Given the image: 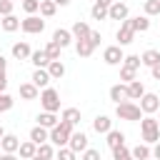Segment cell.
Masks as SVG:
<instances>
[{
	"mask_svg": "<svg viewBox=\"0 0 160 160\" xmlns=\"http://www.w3.org/2000/svg\"><path fill=\"white\" fill-rule=\"evenodd\" d=\"M12 105H15L12 95H8V92H0V112H8Z\"/></svg>",
	"mask_w": 160,
	"mask_h": 160,
	"instance_id": "obj_38",
	"label": "cell"
},
{
	"mask_svg": "<svg viewBox=\"0 0 160 160\" xmlns=\"http://www.w3.org/2000/svg\"><path fill=\"white\" fill-rule=\"evenodd\" d=\"M55 5H60V8H65V5H70V0H52Z\"/></svg>",
	"mask_w": 160,
	"mask_h": 160,
	"instance_id": "obj_51",
	"label": "cell"
},
{
	"mask_svg": "<svg viewBox=\"0 0 160 160\" xmlns=\"http://www.w3.org/2000/svg\"><path fill=\"white\" fill-rule=\"evenodd\" d=\"M128 22H130V28H132L135 32H148V30H150V20H148V15H135V18H128Z\"/></svg>",
	"mask_w": 160,
	"mask_h": 160,
	"instance_id": "obj_12",
	"label": "cell"
},
{
	"mask_svg": "<svg viewBox=\"0 0 160 160\" xmlns=\"http://www.w3.org/2000/svg\"><path fill=\"white\" fill-rule=\"evenodd\" d=\"M130 18V8L125 5V2H120V0H115L110 8H108V20H128Z\"/></svg>",
	"mask_w": 160,
	"mask_h": 160,
	"instance_id": "obj_5",
	"label": "cell"
},
{
	"mask_svg": "<svg viewBox=\"0 0 160 160\" xmlns=\"http://www.w3.org/2000/svg\"><path fill=\"white\" fill-rule=\"evenodd\" d=\"M70 132H72V125H68V122H58L55 128H50V135H48V140L55 145V148H62V145H68V140H70Z\"/></svg>",
	"mask_w": 160,
	"mask_h": 160,
	"instance_id": "obj_2",
	"label": "cell"
},
{
	"mask_svg": "<svg viewBox=\"0 0 160 160\" xmlns=\"http://www.w3.org/2000/svg\"><path fill=\"white\" fill-rule=\"evenodd\" d=\"M40 105H42V110H48V112H58V110H60V92H58L55 88H45V90L40 92Z\"/></svg>",
	"mask_w": 160,
	"mask_h": 160,
	"instance_id": "obj_3",
	"label": "cell"
},
{
	"mask_svg": "<svg viewBox=\"0 0 160 160\" xmlns=\"http://www.w3.org/2000/svg\"><path fill=\"white\" fill-rule=\"evenodd\" d=\"M0 28H2L5 32H15V30L20 28V20H18L15 15H5V18L0 20Z\"/></svg>",
	"mask_w": 160,
	"mask_h": 160,
	"instance_id": "obj_32",
	"label": "cell"
},
{
	"mask_svg": "<svg viewBox=\"0 0 160 160\" xmlns=\"http://www.w3.org/2000/svg\"><path fill=\"white\" fill-rule=\"evenodd\" d=\"M40 18H52L55 12H58V5L52 2V0H40Z\"/></svg>",
	"mask_w": 160,
	"mask_h": 160,
	"instance_id": "obj_31",
	"label": "cell"
},
{
	"mask_svg": "<svg viewBox=\"0 0 160 160\" xmlns=\"http://www.w3.org/2000/svg\"><path fill=\"white\" fill-rule=\"evenodd\" d=\"M88 40L92 42V48H98V45H100V40H102V35H100V32H92V30H90V35H88Z\"/></svg>",
	"mask_w": 160,
	"mask_h": 160,
	"instance_id": "obj_44",
	"label": "cell"
},
{
	"mask_svg": "<svg viewBox=\"0 0 160 160\" xmlns=\"http://www.w3.org/2000/svg\"><path fill=\"white\" fill-rule=\"evenodd\" d=\"M5 90H8V75L0 72V92H5Z\"/></svg>",
	"mask_w": 160,
	"mask_h": 160,
	"instance_id": "obj_45",
	"label": "cell"
},
{
	"mask_svg": "<svg viewBox=\"0 0 160 160\" xmlns=\"http://www.w3.org/2000/svg\"><path fill=\"white\" fill-rule=\"evenodd\" d=\"M0 20H2V18H0Z\"/></svg>",
	"mask_w": 160,
	"mask_h": 160,
	"instance_id": "obj_55",
	"label": "cell"
},
{
	"mask_svg": "<svg viewBox=\"0 0 160 160\" xmlns=\"http://www.w3.org/2000/svg\"><path fill=\"white\" fill-rule=\"evenodd\" d=\"M105 135H108V140H105V142H108V148H110V150H115V148L125 145V132H120V130H108Z\"/></svg>",
	"mask_w": 160,
	"mask_h": 160,
	"instance_id": "obj_16",
	"label": "cell"
},
{
	"mask_svg": "<svg viewBox=\"0 0 160 160\" xmlns=\"http://www.w3.org/2000/svg\"><path fill=\"white\" fill-rule=\"evenodd\" d=\"M158 108H160V98H158L155 92H145V95L140 98V110H142L145 115H152Z\"/></svg>",
	"mask_w": 160,
	"mask_h": 160,
	"instance_id": "obj_10",
	"label": "cell"
},
{
	"mask_svg": "<svg viewBox=\"0 0 160 160\" xmlns=\"http://www.w3.org/2000/svg\"><path fill=\"white\" fill-rule=\"evenodd\" d=\"M122 58H125V52H122L120 45H108V48L102 50V60H105L108 65H122Z\"/></svg>",
	"mask_w": 160,
	"mask_h": 160,
	"instance_id": "obj_6",
	"label": "cell"
},
{
	"mask_svg": "<svg viewBox=\"0 0 160 160\" xmlns=\"http://www.w3.org/2000/svg\"><path fill=\"white\" fill-rule=\"evenodd\" d=\"M115 38H118V45H120V48H122V45H130V42L135 40V30L130 28V22H128V20H122V22H120V28H118V35H115Z\"/></svg>",
	"mask_w": 160,
	"mask_h": 160,
	"instance_id": "obj_9",
	"label": "cell"
},
{
	"mask_svg": "<svg viewBox=\"0 0 160 160\" xmlns=\"http://www.w3.org/2000/svg\"><path fill=\"white\" fill-rule=\"evenodd\" d=\"M135 72H138V70H132V68H125V65H122V68H120V80H122V82H132V80H138V78H135Z\"/></svg>",
	"mask_w": 160,
	"mask_h": 160,
	"instance_id": "obj_40",
	"label": "cell"
},
{
	"mask_svg": "<svg viewBox=\"0 0 160 160\" xmlns=\"http://www.w3.org/2000/svg\"><path fill=\"white\" fill-rule=\"evenodd\" d=\"M48 72H50L52 80H60V78L65 75V65H62L60 60H50V62H48Z\"/></svg>",
	"mask_w": 160,
	"mask_h": 160,
	"instance_id": "obj_27",
	"label": "cell"
},
{
	"mask_svg": "<svg viewBox=\"0 0 160 160\" xmlns=\"http://www.w3.org/2000/svg\"><path fill=\"white\" fill-rule=\"evenodd\" d=\"M5 68H8V60H5V55H0V72H5Z\"/></svg>",
	"mask_w": 160,
	"mask_h": 160,
	"instance_id": "obj_49",
	"label": "cell"
},
{
	"mask_svg": "<svg viewBox=\"0 0 160 160\" xmlns=\"http://www.w3.org/2000/svg\"><path fill=\"white\" fill-rule=\"evenodd\" d=\"M112 160H132V155H130V150L125 145H120V148L112 150Z\"/></svg>",
	"mask_w": 160,
	"mask_h": 160,
	"instance_id": "obj_37",
	"label": "cell"
},
{
	"mask_svg": "<svg viewBox=\"0 0 160 160\" xmlns=\"http://www.w3.org/2000/svg\"><path fill=\"white\" fill-rule=\"evenodd\" d=\"M142 95H145V85H142L140 80L128 82V100H140Z\"/></svg>",
	"mask_w": 160,
	"mask_h": 160,
	"instance_id": "obj_19",
	"label": "cell"
},
{
	"mask_svg": "<svg viewBox=\"0 0 160 160\" xmlns=\"http://www.w3.org/2000/svg\"><path fill=\"white\" fill-rule=\"evenodd\" d=\"M30 62H32L35 68H48L50 58H48V52H45V50H35V52H30Z\"/></svg>",
	"mask_w": 160,
	"mask_h": 160,
	"instance_id": "obj_26",
	"label": "cell"
},
{
	"mask_svg": "<svg viewBox=\"0 0 160 160\" xmlns=\"http://www.w3.org/2000/svg\"><path fill=\"white\" fill-rule=\"evenodd\" d=\"M12 15V0H0V18Z\"/></svg>",
	"mask_w": 160,
	"mask_h": 160,
	"instance_id": "obj_42",
	"label": "cell"
},
{
	"mask_svg": "<svg viewBox=\"0 0 160 160\" xmlns=\"http://www.w3.org/2000/svg\"><path fill=\"white\" fill-rule=\"evenodd\" d=\"M2 135H5V130H2V125H0V138H2Z\"/></svg>",
	"mask_w": 160,
	"mask_h": 160,
	"instance_id": "obj_52",
	"label": "cell"
},
{
	"mask_svg": "<svg viewBox=\"0 0 160 160\" xmlns=\"http://www.w3.org/2000/svg\"><path fill=\"white\" fill-rule=\"evenodd\" d=\"M20 28H22V32H28V35H38V32L45 30V20L38 18V15H28L25 20H20Z\"/></svg>",
	"mask_w": 160,
	"mask_h": 160,
	"instance_id": "obj_4",
	"label": "cell"
},
{
	"mask_svg": "<svg viewBox=\"0 0 160 160\" xmlns=\"http://www.w3.org/2000/svg\"><path fill=\"white\" fill-rule=\"evenodd\" d=\"M122 65H125V68H132V70H138L142 62H140V55H125V58H122Z\"/></svg>",
	"mask_w": 160,
	"mask_h": 160,
	"instance_id": "obj_39",
	"label": "cell"
},
{
	"mask_svg": "<svg viewBox=\"0 0 160 160\" xmlns=\"http://www.w3.org/2000/svg\"><path fill=\"white\" fill-rule=\"evenodd\" d=\"M150 155H152V158H155V160H160V140H158V142H155V148H152V150H150Z\"/></svg>",
	"mask_w": 160,
	"mask_h": 160,
	"instance_id": "obj_46",
	"label": "cell"
},
{
	"mask_svg": "<svg viewBox=\"0 0 160 160\" xmlns=\"http://www.w3.org/2000/svg\"><path fill=\"white\" fill-rule=\"evenodd\" d=\"M158 128H160V118H158Z\"/></svg>",
	"mask_w": 160,
	"mask_h": 160,
	"instance_id": "obj_54",
	"label": "cell"
},
{
	"mask_svg": "<svg viewBox=\"0 0 160 160\" xmlns=\"http://www.w3.org/2000/svg\"><path fill=\"white\" fill-rule=\"evenodd\" d=\"M75 52H78L80 58H90V55L95 52V48H92V42H90L88 38H82V40H75Z\"/></svg>",
	"mask_w": 160,
	"mask_h": 160,
	"instance_id": "obj_17",
	"label": "cell"
},
{
	"mask_svg": "<svg viewBox=\"0 0 160 160\" xmlns=\"http://www.w3.org/2000/svg\"><path fill=\"white\" fill-rule=\"evenodd\" d=\"M58 122H60V120H58V115H55V112L42 110V112L38 115V125H42V128H48V130H50V128H55Z\"/></svg>",
	"mask_w": 160,
	"mask_h": 160,
	"instance_id": "obj_22",
	"label": "cell"
},
{
	"mask_svg": "<svg viewBox=\"0 0 160 160\" xmlns=\"http://www.w3.org/2000/svg\"><path fill=\"white\" fill-rule=\"evenodd\" d=\"M92 130H95V132H102V135H105L108 130H112V120H110L108 115H98V118L92 120Z\"/></svg>",
	"mask_w": 160,
	"mask_h": 160,
	"instance_id": "obj_21",
	"label": "cell"
},
{
	"mask_svg": "<svg viewBox=\"0 0 160 160\" xmlns=\"http://www.w3.org/2000/svg\"><path fill=\"white\" fill-rule=\"evenodd\" d=\"M115 115H118L120 120H130V122H135V120L142 118V110H140V105H135L132 100H122V102L115 105Z\"/></svg>",
	"mask_w": 160,
	"mask_h": 160,
	"instance_id": "obj_1",
	"label": "cell"
},
{
	"mask_svg": "<svg viewBox=\"0 0 160 160\" xmlns=\"http://www.w3.org/2000/svg\"><path fill=\"white\" fill-rule=\"evenodd\" d=\"M50 72H48V68H35L32 70V75H30V82L38 88V90H45V88H50Z\"/></svg>",
	"mask_w": 160,
	"mask_h": 160,
	"instance_id": "obj_7",
	"label": "cell"
},
{
	"mask_svg": "<svg viewBox=\"0 0 160 160\" xmlns=\"http://www.w3.org/2000/svg\"><path fill=\"white\" fill-rule=\"evenodd\" d=\"M82 160H100V150H95V148L82 150Z\"/></svg>",
	"mask_w": 160,
	"mask_h": 160,
	"instance_id": "obj_43",
	"label": "cell"
},
{
	"mask_svg": "<svg viewBox=\"0 0 160 160\" xmlns=\"http://www.w3.org/2000/svg\"><path fill=\"white\" fill-rule=\"evenodd\" d=\"M140 62H142L145 68H152V65H158V62H160V52L150 48V50H145V52L140 55Z\"/></svg>",
	"mask_w": 160,
	"mask_h": 160,
	"instance_id": "obj_25",
	"label": "cell"
},
{
	"mask_svg": "<svg viewBox=\"0 0 160 160\" xmlns=\"http://www.w3.org/2000/svg\"><path fill=\"white\" fill-rule=\"evenodd\" d=\"M150 72H152V78H155V80H160V62H158V65H152V68H150Z\"/></svg>",
	"mask_w": 160,
	"mask_h": 160,
	"instance_id": "obj_47",
	"label": "cell"
},
{
	"mask_svg": "<svg viewBox=\"0 0 160 160\" xmlns=\"http://www.w3.org/2000/svg\"><path fill=\"white\" fill-rule=\"evenodd\" d=\"M130 155H132V160H148V158H150V145L138 142V145L130 150Z\"/></svg>",
	"mask_w": 160,
	"mask_h": 160,
	"instance_id": "obj_30",
	"label": "cell"
},
{
	"mask_svg": "<svg viewBox=\"0 0 160 160\" xmlns=\"http://www.w3.org/2000/svg\"><path fill=\"white\" fill-rule=\"evenodd\" d=\"M110 100L118 105V102H122V100H128V82H118V85H112L110 88Z\"/></svg>",
	"mask_w": 160,
	"mask_h": 160,
	"instance_id": "obj_14",
	"label": "cell"
},
{
	"mask_svg": "<svg viewBox=\"0 0 160 160\" xmlns=\"http://www.w3.org/2000/svg\"><path fill=\"white\" fill-rule=\"evenodd\" d=\"M148 160H150V158H148Z\"/></svg>",
	"mask_w": 160,
	"mask_h": 160,
	"instance_id": "obj_56",
	"label": "cell"
},
{
	"mask_svg": "<svg viewBox=\"0 0 160 160\" xmlns=\"http://www.w3.org/2000/svg\"><path fill=\"white\" fill-rule=\"evenodd\" d=\"M48 135H50V130H48V128H42V125H35V128L30 130V140H32L35 145L48 142Z\"/></svg>",
	"mask_w": 160,
	"mask_h": 160,
	"instance_id": "obj_23",
	"label": "cell"
},
{
	"mask_svg": "<svg viewBox=\"0 0 160 160\" xmlns=\"http://www.w3.org/2000/svg\"><path fill=\"white\" fill-rule=\"evenodd\" d=\"M35 155L42 158V160H52V158H55V148H52V142H50V140H48V142H40Z\"/></svg>",
	"mask_w": 160,
	"mask_h": 160,
	"instance_id": "obj_29",
	"label": "cell"
},
{
	"mask_svg": "<svg viewBox=\"0 0 160 160\" xmlns=\"http://www.w3.org/2000/svg\"><path fill=\"white\" fill-rule=\"evenodd\" d=\"M30 160H42V158H38V155H32V158H30Z\"/></svg>",
	"mask_w": 160,
	"mask_h": 160,
	"instance_id": "obj_53",
	"label": "cell"
},
{
	"mask_svg": "<svg viewBox=\"0 0 160 160\" xmlns=\"http://www.w3.org/2000/svg\"><path fill=\"white\" fill-rule=\"evenodd\" d=\"M18 148H20V138H18V135L5 132V135L0 138V150H2V152H18Z\"/></svg>",
	"mask_w": 160,
	"mask_h": 160,
	"instance_id": "obj_11",
	"label": "cell"
},
{
	"mask_svg": "<svg viewBox=\"0 0 160 160\" xmlns=\"http://www.w3.org/2000/svg\"><path fill=\"white\" fill-rule=\"evenodd\" d=\"M72 40H75V38H72V32H70V30H65V28H58V30L52 32V42H58L60 48H68Z\"/></svg>",
	"mask_w": 160,
	"mask_h": 160,
	"instance_id": "obj_13",
	"label": "cell"
},
{
	"mask_svg": "<svg viewBox=\"0 0 160 160\" xmlns=\"http://www.w3.org/2000/svg\"><path fill=\"white\" fill-rule=\"evenodd\" d=\"M60 120H62V122H68V125H72V128H75V125H78V122H80V110H78V108H65V110H62V112H60Z\"/></svg>",
	"mask_w": 160,
	"mask_h": 160,
	"instance_id": "obj_20",
	"label": "cell"
},
{
	"mask_svg": "<svg viewBox=\"0 0 160 160\" xmlns=\"http://www.w3.org/2000/svg\"><path fill=\"white\" fill-rule=\"evenodd\" d=\"M90 18H92V20H108V8L100 5V2H95V5L90 8Z\"/></svg>",
	"mask_w": 160,
	"mask_h": 160,
	"instance_id": "obj_33",
	"label": "cell"
},
{
	"mask_svg": "<svg viewBox=\"0 0 160 160\" xmlns=\"http://www.w3.org/2000/svg\"><path fill=\"white\" fill-rule=\"evenodd\" d=\"M75 155H78V152H72L68 145H62V148L55 150V158H58V160H75Z\"/></svg>",
	"mask_w": 160,
	"mask_h": 160,
	"instance_id": "obj_36",
	"label": "cell"
},
{
	"mask_svg": "<svg viewBox=\"0 0 160 160\" xmlns=\"http://www.w3.org/2000/svg\"><path fill=\"white\" fill-rule=\"evenodd\" d=\"M95 2H100V5H105V8H110V5L115 2V0H95Z\"/></svg>",
	"mask_w": 160,
	"mask_h": 160,
	"instance_id": "obj_50",
	"label": "cell"
},
{
	"mask_svg": "<svg viewBox=\"0 0 160 160\" xmlns=\"http://www.w3.org/2000/svg\"><path fill=\"white\" fill-rule=\"evenodd\" d=\"M70 32H72V38H75V40H82V38H88V35H90V25H88L85 20H75V22H72V28H70Z\"/></svg>",
	"mask_w": 160,
	"mask_h": 160,
	"instance_id": "obj_15",
	"label": "cell"
},
{
	"mask_svg": "<svg viewBox=\"0 0 160 160\" xmlns=\"http://www.w3.org/2000/svg\"><path fill=\"white\" fill-rule=\"evenodd\" d=\"M38 8H40V0H22V10H25L28 15H35Z\"/></svg>",
	"mask_w": 160,
	"mask_h": 160,
	"instance_id": "obj_41",
	"label": "cell"
},
{
	"mask_svg": "<svg viewBox=\"0 0 160 160\" xmlns=\"http://www.w3.org/2000/svg\"><path fill=\"white\" fill-rule=\"evenodd\" d=\"M18 152H20V158H22V160H30V158L38 152V145H35L32 140H25V142H20Z\"/></svg>",
	"mask_w": 160,
	"mask_h": 160,
	"instance_id": "obj_24",
	"label": "cell"
},
{
	"mask_svg": "<svg viewBox=\"0 0 160 160\" xmlns=\"http://www.w3.org/2000/svg\"><path fill=\"white\" fill-rule=\"evenodd\" d=\"M68 148H70L72 152L88 150V135H85L82 130H72V132H70V140H68Z\"/></svg>",
	"mask_w": 160,
	"mask_h": 160,
	"instance_id": "obj_8",
	"label": "cell"
},
{
	"mask_svg": "<svg viewBox=\"0 0 160 160\" xmlns=\"http://www.w3.org/2000/svg\"><path fill=\"white\" fill-rule=\"evenodd\" d=\"M10 52H12V58H15V60H30V52H32V50H30V45H28V42H15Z\"/></svg>",
	"mask_w": 160,
	"mask_h": 160,
	"instance_id": "obj_18",
	"label": "cell"
},
{
	"mask_svg": "<svg viewBox=\"0 0 160 160\" xmlns=\"http://www.w3.org/2000/svg\"><path fill=\"white\" fill-rule=\"evenodd\" d=\"M38 95H40V90H38L32 82H22V85H20V98H22V100H35Z\"/></svg>",
	"mask_w": 160,
	"mask_h": 160,
	"instance_id": "obj_28",
	"label": "cell"
},
{
	"mask_svg": "<svg viewBox=\"0 0 160 160\" xmlns=\"http://www.w3.org/2000/svg\"><path fill=\"white\" fill-rule=\"evenodd\" d=\"M142 10H145V15H148V18H152V15H160V0H145Z\"/></svg>",
	"mask_w": 160,
	"mask_h": 160,
	"instance_id": "obj_34",
	"label": "cell"
},
{
	"mask_svg": "<svg viewBox=\"0 0 160 160\" xmlns=\"http://www.w3.org/2000/svg\"><path fill=\"white\" fill-rule=\"evenodd\" d=\"M0 160H18V158H15V152H2Z\"/></svg>",
	"mask_w": 160,
	"mask_h": 160,
	"instance_id": "obj_48",
	"label": "cell"
},
{
	"mask_svg": "<svg viewBox=\"0 0 160 160\" xmlns=\"http://www.w3.org/2000/svg\"><path fill=\"white\" fill-rule=\"evenodd\" d=\"M60 50H62V48H60L58 42H52V40L45 45V52H48V58H50V60H60Z\"/></svg>",
	"mask_w": 160,
	"mask_h": 160,
	"instance_id": "obj_35",
	"label": "cell"
}]
</instances>
